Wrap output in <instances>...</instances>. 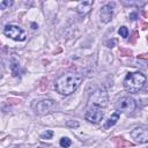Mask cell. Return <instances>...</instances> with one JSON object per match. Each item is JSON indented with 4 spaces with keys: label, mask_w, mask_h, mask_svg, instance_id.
<instances>
[{
    "label": "cell",
    "mask_w": 148,
    "mask_h": 148,
    "mask_svg": "<svg viewBox=\"0 0 148 148\" xmlns=\"http://www.w3.org/2000/svg\"><path fill=\"white\" fill-rule=\"evenodd\" d=\"M83 80V75L77 72H68L59 76L54 82V89L61 95H71L74 92Z\"/></svg>",
    "instance_id": "cell-1"
},
{
    "label": "cell",
    "mask_w": 148,
    "mask_h": 148,
    "mask_svg": "<svg viewBox=\"0 0 148 148\" xmlns=\"http://www.w3.org/2000/svg\"><path fill=\"white\" fill-rule=\"evenodd\" d=\"M146 81H147V77L145 74H142L141 72H132L126 75V77L124 79L123 86L127 92L135 94L145 86Z\"/></svg>",
    "instance_id": "cell-2"
},
{
    "label": "cell",
    "mask_w": 148,
    "mask_h": 148,
    "mask_svg": "<svg viewBox=\"0 0 148 148\" xmlns=\"http://www.w3.org/2000/svg\"><path fill=\"white\" fill-rule=\"evenodd\" d=\"M109 103V96L108 91L104 86L97 88L89 98V106H98V108H105Z\"/></svg>",
    "instance_id": "cell-3"
},
{
    "label": "cell",
    "mask_w": 148,
    "mask_h": 148,
    "mask_svg": "<svg viewBox=\"0 0 148 148\" xmlns=\"http://www.w3.org/2000/svg\"><path fill=\"white\" fill-rule=\"evenodd\" d=\"M3 35L13 40H16V42H23L27 38L25 31L15 24H7L3 28Z\"/></svg>",
    "instance_id": "cell-4"
},
{
    "label": "cell",
    "mask_w": 148,
    "mask_h": 148,
    "mask_svg": "<svg viewBox=\"0 0 148 148\" xmlns=\"http://www.w3.org/2000/svg\"><path fill=\"white\" fill-rule=\"evenodd\" d=\"M136 108V103L134 101V98H132L131 96H124L120 97L116 104V109L118 112H123L125 114H131L135 111Z\"/></svg>",
    "instance_id": "cell-5"
},
{
    "label": "cell",
    "mask_w": 148,
    "mask_h": 148,
    "mask_svg": "<svg viewBox=\"0 0 148 148\" xmlns=\"http://www.w3.org/2000/svg\"><path fill=\"white\" fill-rule=\"evenodd\" d=\"M132 139H134L135 142L139 143H147L148 142V125L138 126L132 130L131 132Z\"/></svg>",
    "instance_id": "cell-6"
},
{
    "label": "cell",
    "mask_w": 148,
    "mask_h": 148,
    "mask_svg": "<svg viewBox=\"0 0 148 148\" xmlns=\"http://www.w3.org/2000/svg\"><path fill=\"white\" fill-rule=\"evenodd\" d=\"M103 117H104V112L102 108H98V106H89L84 116L86 120L92 124H98L103 119Z\"/></svg>",
    "instance_id": "cell-7"
},
{
    "label": "cell",
    "mask_w": 148,
    "mask_h": 148,
    "mask_svg": "<svg viewBox=\"0 0 148 148\" xmlns=\"http://www.w3.org/2000/svg\"><path fill=\"white\" fill-rule=\"evenodd\" d=\"M53 105H54V103L51 99H40V101H36L32 106L37 114L43 116V114L49 113L51 111V109L53 108Z\"/></svg>",
    "instance_id": "cell-8"
},
{
    "label": "cell",
    "mask_w": 148,
    "mask_h": 148,
    "mask_svg": "<svg viewBox=\"0 0 148 148\" xmlns=\"http://www.w3.org/2000/svg\"><path fill=\"white\" fill-rule=\"evenodd\" d=\"M99 16H101V21L103 23L110 22L112 20V16H113V7L110 3H106V5L102 6Z\"/></svg>",
    "instance_id": "cell-9"
},
{
    "label": "cell",
    "mask_w": 148,
    "mask_h": 148,
    "mask_svg": "<svg viewBox=\"0 0 148 148\" xmlns=\"http://www.w3.org/2000/svg\"><path fill=\"white\" fill-rule=\"evenodd\" d=\"M92 5H94V1H92V0L81 1V2L77 5V7H76V10H77L79 15H80V16H84V15H87V14L90 12Z\"/></svg>",
    "instance_id": "cell-10"
},
{
    "label": "cell",
    "mask_w": 148,
    "mask_h": 148,
    "mask_svg": "<svg viewBox=\"0 0 148 148\" xmlns=\"http://www.w3.org/2000/svg\"><path fill=\"white\" fill-rule=\"evenodd\" d=\"M118 120H119V112H118V111H114V112L108 118V120L105 121V124H104V128L108 130V128L114 126V125L117 124Z\"/></svg>",
    "instance_id": "cell-11"
},
{
    "label": "cell",
    "mask_w": 148,
    "mask_h": 148,
    "mask_svg": "<svg viewBox=\"0 0 148 148\" xmlns=\"http://www.w3.org/2000/svg\"><path fill=\"white\" fill-rule=\"evenodd\" d=\"M10 69H12V74H13L14 76H17V75H18L20 64H18V60H16L14 57H13L12 60H10Z\"/></svg>",
    "instance_id": "cell-12"
},
{
    "label": "cell",
    "mask_w": 148,
    "mask_h": 148,
    "mask_svg": "<svg viewBox=\"0 0 148 148\" xmlns=\"http://www.w3.org/2000/svg\"><path fill=\"white\" fill-rule=\"evenodd\" d=\"M59 145H60V147H61V148H68V147L72 145V141H71V139H69V138L64 136V138H61V139H60Z\"/></svg>",
    "instance_id": "cell-13"
},
{
    "label": "cell",
    "mask_w": 148,
    "mask_h": 148,
    "mask_svg": "<svg viewBox=\"0 0 148 148\" xmlns=\"http://www.w3.org/2000/svg\"><path fill=\"white\" fill-rule=\"evenodd\" d=\"M53 131L52 130H46V131H44L42 134H40V139H44V140H50V139H52V136H53Z\"/></svg>",
    "instance_id": "cell-14"
},
{
    "label": "cell",
    "mask_w": 148,
    "mask_h": 148,
    "mask_svg": "<svg viewBox=\"0 0 148 148\" xmlns=\"http://www.w3.org/2000/svg\"><path fill=\"white\" fill-rule=\"evenodd\" d=\"M118 34H119L121 37L126 38V37L128 36V29H127L126 27H120L119 30H118Z\"/></svg>",
    "instance_id": "cell-15"
},
{
    "label": "cell",
    "mask_w": 148,
    "mask_h": 148,
    "mask_svg": "<svg viewBox=\"0 0 148 148\" xmlns=\"http://www.w3.org/2000/svg\"><path fill=\"white\" fill-rule=\"evenodd\" d=\"M13 3H14L13 1H9V0H3V1H1V2H0V7H1V8H5V7H10Z\"/></svg>",
    "instance_id": "cell-16"
},
{
    "label": "cell",
    "mask_w": 148,
    "mask_h": 148,
    "mask_svg": "<svg viewBox=\"0 0 148 148\" xmlns=\"http://www.w3.org/2000/svg\"><path fill=\"white\" fill-rule=\"evenodd\" d=\"M66 126L67 127H79V123L77 121H75V120H68L67 123H66Z\"/></svg>",
    "instance_id": "cell-17"
},
{
    "label": "cell",
    "mask_w": 148,
    "mask_h": 148,
    "mask_svg": "<svg viewBox=\"0 0 148 148\" xmlns=\"http://www.w3.org/2000/svg\"><path fill=\"white\" fill-rule=\"evenodd\" d=\"M130 18H131V20H136V18H138L136 13H131V14H130Z\"/></svg>",
    "instance_id": "cell-18"
},
{
    "label": "cell",
    "mask_w": 148,
    "mask_h": 148,
    "mask_svg": "<svg viewBox=\"0 0 148 148\" xmlns=\"http://www.w3.org/2000/svg\"><path fill=\"white\" fill-rule=\"evenodd\" d=\"M113 44H114V40H109L108 42V47H113Z\"/></svg>",
    "instance_id": "cell-19"
},
{
    "label": "cell",
    "mask_w": 148,
    "mask_h": 148,
    "mask_svg": "<svg viewBox=\"0 0 148 148\" xmlns=\"http://www.w3.org/2000/svg\"><path fill=\"white\" fill-rule=\"evenodd\" d=\"M141 25H142V29H147L148 28V23H145L143 22V23H141Z\"/></svg>",
    "instance_id": "cell-20"
},
{
    "label": "cell",
    "mask_w": 148,
    "mask_h": 148,
    "mask_svg": "<svg viewBox=\"0 0 148 148\" xmlns=\"http://www.w3.org/2000/svg\"><path fill=\"white\" fill-rule=\"evenodd\" d=\"M37 148H50V146H46V145H39Z\"/></svg>",
    "instance_id": "cell-21"
},
{
    "label": "cell",
    "mask_w": 148,
    "mask_h": 148,
    "mask_svg": "<svg viewBox=\"0 0 148 148\" xmlns=\"http://www.w3.org/2000/svg\"><path fill=\"white\" fill-rule=\"evenodd\" d=\"M31 28H32V29H37V28H38V25H37L36 23H31Z\"/></svg>",
    "instance_id": "cell-22"
}]
</instances>
